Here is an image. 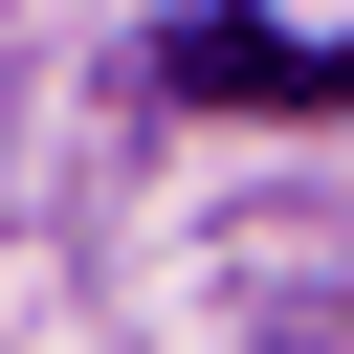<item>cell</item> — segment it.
I'll list each match as a JSON object with an SVG mask.
<instances>
[{"instance_id":"1","label":"cell","mask_w":354,"mask_h":354,"mask_svg":"<svg viewBox=\"0 0 354 354\" xmlns=\"http://www.w3.org/2000/svg\"><path fill=\"white\" fill-rule=\"evenodd\" d=\"M155 66H177L199 111H332V88H354V44H288V22H177Z\"/></svg>"}]
</instances>
